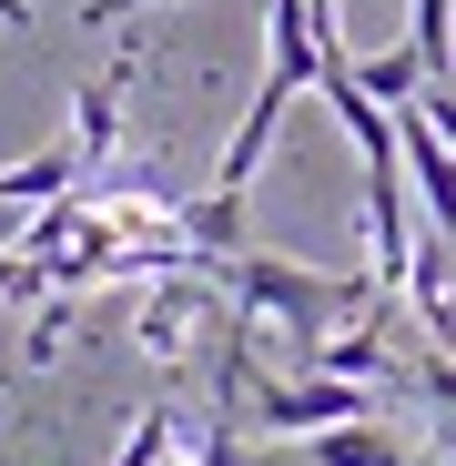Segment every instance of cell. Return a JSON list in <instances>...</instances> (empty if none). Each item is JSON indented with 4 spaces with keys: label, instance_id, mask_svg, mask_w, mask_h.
Segmentation results:
<instances>
[{
    "label": "cell",
    "instance_id": "1",
    "mask_svg": "<svg viewBox=\"0 0 456 466\" xmlns=\"http://www.w3.org/2000/svg\"><path fill=\"white\" fill-rule=\"evenodd\" d=\"M213 274H223V294H234L254 325H274V335H284L294 355L315 345L325 325L365 315V304H386V284H375V274H325V264H294V254H264V244L223 254Z\"/></svg>",
    "mask_w": 456,
    "mask_h": 466
},
{
    "label": "cell",
    "instance_id": "2",
    "mask_svg": "<svg viewBox=\"0 0 456 466\" xmlns=\"http://www.w3.org/2000/svg\"><path fill=\"white\" fill-rule=\"evenodd\" d=\"M396 142H406V183H416L426 223H436V233H456V142L426 122V102H396Z\"/></svg>",
    "mask_w": 456,
    "mask_h": 466
},
{
    "label": "cell",
    "instance_id": "3",
    "mask_svg": "<svg viewBox=\"0 0 456 466\" xmlns=\"http://www.w3.org/2000/svg\"><path fill=\"white\" fill-rule=\"evenodd\" d=\"M122 92H132V61H112L102 82L71 92V142H82V173H102L112 152H122Z\"/></svg>",
    "mask_w": 456,
    "mask_h": 466
},
{
    "label": "cell",
    "instance_id": "4",
    "mask_svg": "<svg viewBox=\"0 0 456 466\" xmlns=\"http://www.w3.org/2000/svg\"><path fill=\"white\" fill-rule=\"evenodd\" d=\"M82 183V142H51V152H21V163H0V203L11 213H41L51 193Z\"/></svg>",
    "mask_w": 456,
    "mask_h": 466
},
{
    "label": "cell",
    "instance_id": "5",
    "mask_svg": "<svg viewBox=\"0 0 456 466\" xmlns=\"http://www.w3.org/2000/svg\"><path fill=\"white\" fill-rule=\"evenodd\" d=\"M355 82H365L375 102H416V92L436 82V71H426V51H416V41H396V51H375V61H355Z\"/></svg>",
    "mask_w": 456,
    "mask_h": 466
},
{
    "label": "cell",
    "instance_id": "6",
    "mask_svg": "<svg viewBox=\"0 0 456 466\" xmlns=\"http://www.w3.org/2000/svg\"><path fill=\"white\" fill-rule=\"evenodd\" d=\"M406 41L426 51L436 82H456V0H406Z\"/></svg>",
    "mask_w": 456,
    "mask_h": 466
},
{
    "label": "cell",
    "instance_id": "7",
    "mask_svg": "<svg viewBox=\"0 0 456 466\" xmlns=\"http://www.w3.org/2000/svg\"><path fill=\"white\" fill-rule=\"evenodd\" d=\"M71 315H82V294H71V284H51V304H41V315H31V335H21V365L41 375L51 355H61V335H71Z\"/></svg>",
    "mask_w": 456,
    "mask_h": 466
},
{
    "label": "cell",
    "instance_id": "8",
    "mask_svg": "<svg viewBox=\"0 0 456 466\" xmlns=\"http://www.w3.org/2000/svg\"><path fill=\"white\" fill-rule=\"evenodd\" d=\"M416 102H426V122H436V132H446V142H456V82H426V92H416Z\"/></svg>",
    "mask_w": 456,
    "mask_h": 466
},
{
    "label": "cell",
    "instance_id": "9",
    "mask_svg": "<svg viewBox=\"0 0 456 466\" xmlns=\"http://www.w3.org/2000/svg\"><path fill=\"white\" fill-rule=\"evenodd\" d=\"M132 11H163V0H82V21H92V31H112V21H132Z\"/></svg>",
    "mask_w": 456,
    "mask_h": 466
},
{
    "label": "cell",
    "instance_id": "10",
    "mask_svg": "<svg viewBox=\"0 0 456 466\" xmlns=\"http://www.w3.org/2000/svg\"><path fill=\"white\" fill-rule=\"evenodd\" d=\"M436 466H456V406H436Z\"/></svg>",
    "mask_w": 456,
    "mask_h": 466
},
{
    "label": "cell",
    "instance_id": "11",
    "mask_svg": "<svg viewBox=\"0 0 456 466\" xmlns=\"http://www.w3.org/2000/svg\"><path fill=\"white\" fill-rule=\"evenodd\" d=\"M0 21H11V31H31V21H41V0H0Z\"/></svg>",
    "mask_w": 456,
    "mask_h": 466
}]
</instances>
